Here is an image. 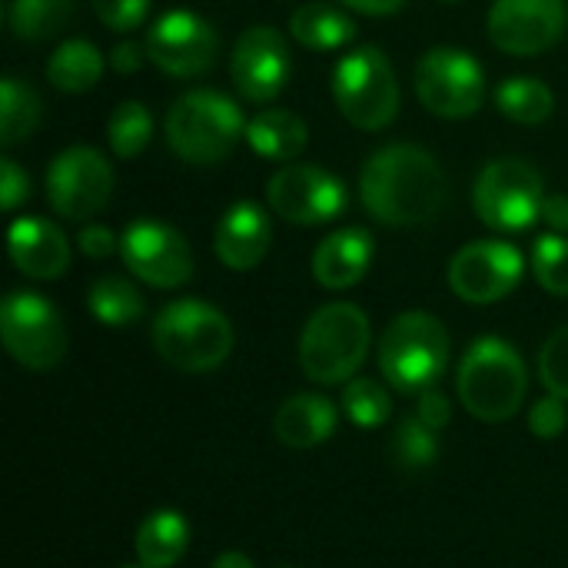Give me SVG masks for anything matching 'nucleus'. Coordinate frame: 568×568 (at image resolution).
<instances>
[{"label":"nucleus","mask_w":568,"mask_h":568,"mask_svg":"<svg viewBox=\"0 0 568 568\" xmlns=\"http://www.w3.org/2000/svg\"><path fill=\"white\" fill-rule=\"evenodd\" d=\"M446 173L439 160L413 143L376 150L359 173V196L373 220L386 226H419L446 206Z\"/></svg>","instance_id":"f257e3e1"},{"label":"nucleus","mask_w":568,"mask_h":568,"mask_svg":"<svg viewBox=\"0 0 568 568\" xmlns=\"http://www.w3.org/2000/svg\"><path fill=\"white\" fill-rule=\"evenodd\" d=\"M459 399L483 423H506L526 399V363L513 343L499 336L476 339L459 363Z\"/></svg>","instance_id":"f03ea898"},{"label":"nucleus","mask_w":568,"mask_h":568,"mask_svg":"<svg viewBox=\"0 0 568 568\" xmlns=\"http://www.w3.org/2000/svg\"><path fill=\"white\" fill-rule=\"evenodd\" d=\"M240 136H246L243 110L220 90H190L166 113V143L196 166L226 160Z\"/></svg>","instance_id":"7ed1b4c3"},{"label":"nucleus","mask_w":568,"mask_h":568,"mask_svg":"<svg viewBox=\"0 0 568 568\" xmlns=\"http://www.w3.org/2000/svg\"><path fill=\"white\" fill-rule=\"evenodd\" d=\"M153 349L163 363L183 373H210L233 349L230 320L200 300H176L153 320Z\"/></svg>","instance_id":"20e7f679"},{"label":"nucleus","mask_w":568,"mask_h":568,"mask_svg":"<svg viewBox=\"0 0 568 568\" xmlns=\"http://www.w3.org/2000/svg\"><path fill=\"white\" fill-rule=\"evenodd\" d=\"M369 353V320L353 303L320 306L300 336V366L306 379L336 386L353 379Z\"/></svg>","instance_id":"39448f33"},{"label":"nucleus","mask_w":568,"mask_h":568,"mask_svg":"<svg viewBox=\"0 0 568 568\" xmlns=\"http://www.w3.org/2000/svg\"><path fill=\"white\" fill-rule=\"evenodd\" d=\"M449 366V333L433 313L396 316L379 339V369L399 393H426Z\"/></svg>","instance_id":"423d86ee"},{"label":"nucleus","mask_w":568,"mask_h":568,"mask_svg":"<svg viewBox=\"0 0 568 568\" xmlns=\"http://www.w3.org/2000/svg\"><path fill=\"white\" fill-rule=\"evenodd\" d=\"M542 203H546L542 173L519 156L489 160L473 186L476 216L499 233L529 230L536 220H542Z\"/></svg>","instance_id":"0eeeda50"},{"label":"nucleus","mask_w":568,"mask_h":568,"mask_svg":"<svg viewBox=\"0 0 568 568\" xmlns=\"http://www.w3.org/2000/svg\"><path fill=\"white\" fill-rule=\"evenodd\" d=\"M333 97L356 130H383L399 113V80L379 47H359L336 63Z\"/></svg>","instance_id":"6e6552de"},{"label":"nucleus","mask_w":568,"mask_h":568,"mask_svg":"<svg viewBox=\"0 0 568 568\" xmlns=\"http://www.w3.org/2000/svg\"><path fill=\"white\" fill-rule=\"evenodd\" d=\"M416 97L443 120H466L483 106L486 73L473 53L459 47H433L416 63Z\"/></svg>","instance_id":"1a4fd4ad"},{"label":"nucleus","mask_w":568,"mask_h":568,"mask_svg":"<svg viewBox=\"0 0 568 568\" xmlns=\"http://www.w3.org/2000/svg\"><path fill=\"white\" fill-rule=\"evenodd\" d=\"M0 339L7 353L27 369H53L67 353V329L60 313L37 293L17 290L0 306Z\"/></svg>","instance_id":"9d476101"},{"label":"nucleus","mask_w":568,"mask_h":568,"mask_svg":"<svg viewBox=\"0 0 568 568\" xmlns=\"http://www.w3.org/2000/svg\"><path fill=\"white\" fill-rule=\"evenodd\" d=\"M113 193V166L93 146H67L47 166V203L63 220L97 216Z\"/></svg>","instance_id":"9b49d317"},{"label":"nucleus","mask_w":568,"mask_h":568,"mask_svg":"<svg viewBox=\"0 0 568 568\" xmlns=\"http://www.w3.org/2000/svg\"><path fill=\"white\" fill-rule=\"evenodd\" d=\"M266 196H270L273 213H280L286 223H300V226L329 223L349 203L343 180L333 176L329 170L310 166V163H286L283 170H276L266 186Z\"/></svg>","instance_id":"f8f14e48"},{"label":"nucleus","mask_w":568,"mask_h":568,"mask_svg":"<svg viewBox=\"0 0 568 568\" xmlns=\"http://www.w3.org/2000/svg\"><path fill=\"white\" fill-rule=\"evenodd\" d=\"M120 256L123 266L143 280L146 286L176 290L193 276V250L166 223L156 220H136L120 236Z\"/></svg>","instance_id":"ddd939ff"},{"label":"nucleus","mask_w":568,"mask_h":568,"mask_svg":"<svg viewBox=\"0 0 568 568\" xmlns=\"http://www.w3.org/2000/svg\"><path fill=\"white\" fill-rule=\"evenodd\" d=\"M523 253L506 240H479L463 246L449 263V286L459 300L486 306L506 300L523 280Z\"/></svg>","instance_id":"4468645a"},{"label":"nucleus","mask_w":568,"mask_h":568,"mask_svg":"<svg viewBox=\"0 0 568 568\" xmlns=\"http://www.w3.org/2000/svg\"><path fill=\"white\" fill-rule=\"evenodd\" d=\"M216 30L193 10L163 13L146 33V57L170 77H200L216 60Z\"/></svg>","instance_id":"2eb2a0df"},{"label":"nucleus","mask_w":568,"mask_h":568,"mask_svg":"<svg viewBox=\"0 0 568 568\" xmlns=\"http://www.w3.org/2000/svg\"><path fill=\"white\" fill-rule=\"evenodd\" d=\"M566 0H496L489 10V40L503 53L539 57L566 33Z\"/></svg>","instance_id":"dca6fc26"},{"label":"nucleus","mask_w":568,"mask_h":568,"mask_svg":"<svg viewBox=\"0 0 568 568\" xmlns=\"http://www.w3.org/2000/svg\"><path fill=\"white\" fill-rule=\"evenodd\" d=\"M293 60L286 37L273 27H250L240 33L230 60V77L250 103H270L283 93Z\"/></svg>","instance_id":"f3484780"},{"label":"nucleus","mask_w":568,"mask_h":568,"mask_svg":"<svg viewBox=\"0 0 568 568\" xmlns=\"http://www.w3.org/2000/svg\"><path fill=\"white\" fill-rule=\"evenodd\" d=\"M270 236L273 226L266 210L253 200H240L226 206V213L220 216L213 233V250L226 270L243 273L263 263V256L270 253Z\"/></svg>","instance_id":"a211bd4d"},{"label":"nucleus","mask_w":568,"mask_h":568,"mask_svg":"<svg viewBox=\"0 0 568 568\" xmlns=\"http://www.w3.org/2000/svg\"><path fill=\"white\" fill-rule=\"evenodd\" d=\"M10 260L30 280H57L70 266V243L60 226L40 216H20L7 236Z\"/></svg>","instance_id":"6ab92c4d"},{"label":"nucleus","mask_w":568,"mask_h":568,"mask_svg":"<svg viewBox=\"0 0 568 568\" xmlns=\"http://www.w3.org/2000/svg\"><path fill=\"white\" fill-rule=\"evenodd\" d=\"M373 253H376L373 236L363 226H343L316 246L313 276L326 290H349L366 276Z\"/></svg>","instance_id":"aec40b11"},{"label":"nucleus","mask_w":568,"mask_h":568,"mask_svg":"<svg viewBox=\"0 0 568 568\" xmlns=\"http://www.w3.org/2000/svg\"><path fill=\"white\" fill-rule=\"evenodd\" d=\"M276 439L290 449H313L326 443L336 429V406L326 396L303 393L280 406L273 419Z\"/></svg>","instance_id":"412c9836"},{"label":"nucleus","mask_w":568,"mask_h":568,"mask_svg":"<svg viewBox=\"0 0 568 568\" xmlns=\"http://www.w3.org/2000/svg\"><path fill=\"white\" fill-rule=\"evenodd\" d=\"M306 123L290 113V110H263L246 123V143L253 146V153H260L263 160H296L306 150Z\"/></svg>","instance_id":"4be33fe9"},{"label":"nucleus","mask_w":568,"mask_h":568,"mask_svg":"<svg viewBox=\"0 0 568 568\" xmlns=\"http://www.w3.org/2000/svg\"><path fill=\"white\" fill-rule=\"evenodd\" d=\"M190 546V526L180 513L173 509H160L150 513L140 529H136V556L140 566L146 568H170L183 559Z\"/></svg>","instance_id":"5701e85b"},{"label":"nucleus","mask_w":568,"mask_h":568,"mask_svg":"<svg viewBox=\"0 0 568 568\" xmlns=\"http://www.w3.org/2000/svg\"><path fill=\"white\" fill-rule=\"evenodd\" d=\"M290 33L306 50H336L356 37V23L329 3H303L290 17Z\"/></svg>","instance_id":"b1692460"},{"label":"nucleus","mask_w":568,"mask_h":568,"mask_svg":"<svg viewBox=\"0 0 568 568\" xmlns=\"http://www.w3.org/2000/svg\"><path fill=\"white\" fill-rule=\"evenodd\" d=\"M103 73V53L90 40H67L47 60V80L63 93L93 90Z\"/></svg>","instance_id":"393cba45"},{"label":"nucleus","mask_w":568,"mask_h":568,"mask_svg":"<svg viewBox=\"0 0 568 568\" xmlns=\"http://www.w3.org/2000/svg\"><path fill=\"white\" fill-rule=\"evenodd\" d=\"M496 106L503 110V116L516 120V123H542L552 116L556 110V93L549 83H542L539 77H513L506 83H499L496 90Z\"/></svg>","instance_id":"a878e982"},{"label":"nucleus","mask_w":568,"mask_h":568,"mask_svg":"<svg viewBox=\"0 0 568 568\" xmlns=\"http://www.w3.org/2000/svg\"><path fill=\"white\" fill-rule=\"evenodd\" d=\"M40 123V97L17 77L0 80V143L17 146L23 143Z\"/></svg>","instance_id":"bb28decb"},{"label":"nucleus","mask_w":568,"mask_h":568,"mask_svg":"<svg viewBox=\"0 0 568 568\" xmlns=\"http://www.w3.org/2000/svg\"><path fill=\"white\" fill-rule=\"evenodd\" d=\"M87 306L97 316V323H103V326H126V323L140 320V313H143V300H140L136 286L123 276H100L90 286Z\"/></svg>","instance_id":"cd10ccee"},{"label":"nucleus","mask_w":568,"mask_h":568,"mask_svg":"<svg viewBox=\"0 0 568 568\" xmlns=\"http://www.w3.org/2000/svg\"><path fill=\"white\" fill-rule=\"evenodd\" d=\"M10 27L20 40H47L73 17V0H10Z\"/></svg>","instance_id":"c85d7f7f"},{"label":"nucleus","mask_w":568,"mask_h":568,"mask_svg":"<svg viewBox=\"0 0 568 568\" xmlns=\"http://www.w3.org/2000/svg\"><path fill=\"white\" fill-rule=\"evenodd\" d=\"M150 136H153V116L140 100H123L120 106H113V113L106 120V140L120 160L140 156L150 143Z\"/></svg>","instance_id":"c756f323"},{"label":"nucleus","mask_w":568,"mask_h":568,"mask_svg":"<svg viewBox=\"0 0 568 568\" xmlns=\"http://www.w3.org/2000/svg\"><path fill=\"white\" fill-rule=\"evenodd\" d=\"M393 459L396 466L416 473V469H429L439 456V443H436V429L426 426L419 416H409L399 423L396 436H393Z\"/></svg>","instance_id":"7c9ffc66"},{"label":"nucleus","mask_w":568,"mask_h":568,"mask_svg":"<svg viewBox=\"0 0 568 568\" xmlns=\"http://www.w3.org/2000/svg\"><path fill=\"white\" fill-rule=\"evenodd\" d=\"M343 409H346V416H349L356 426L376 429V426H383V423L389 419L393 399H389V393H386L379 383H373V379H349V383H346V393H343Z\"/></svg>","instance_id":"2f4dec72"},{"label":"nucleus","mask_w":568,"mask_h":568,"mask_svg":"<svg viewBox=\"0 0 568 568\" xmlns=\"http://www.w3.org/2000/svg\"><path fill=\"white\" fill-rule=\"evenodd\" d=\"M532 273L539 286L552 296H568V240L562 233H546L532 246Z\"/></svg>","instance_id":"473e14b6"},{"label":"nucleus","mask_w":568,"mask_h":568,"mask_svg":"<svg viewBox=\"0 0 568 568\" xmlns=\"http://www.w3.org/2000/svg\"><path fill=\"white\" fill-rule=\"evenodd\" d=\"M539 376L552 396L568 399V326L556 329L546 339V346L539 353Z\"/></svg>","instance_id":"72a5a7b5"},{"label":"nucleus","mask_w":568,"mask_h":568,"mask_svg":"<svg viewBox=\"0 0 568 568\" xmlns=\"http://www.w3.org/2000/svg\"><path fill=\"white\" fill-rule=\"evenodd\" d=\"M90 3H93V13L100 17V23L116 33L136 30L150 10V0H90Z\"/></svg>","instance_id":"f704fd0d"},{"label":"nucleus","mask_w":568,"mask_h":568,"mask_svg":"<svg viewBox=\"0 0 568 568\" xmlns=\"http://www.w3.org/2000/svg\"><path fill=\"white\" fill-rule=\"evenodd\" d=\"M529 429L539 436V439H552L566 429V406L559 396H546L532 406L529 413Z\"/></svg>","instance_id":"c9c22d12"},{"label":"nucleus","mask_w":568,"mask_h":568,"mask_svg":"<svg viewBox=\"0 0 568 568\" xmlns=\"http://www.w3.org/2000/svg\"><path fill=\"white\" fill-rule=\"evenodd\" d=\"M27 196H30V176L10 156H3L0 160V203H3V210L13 213Z\"/></svg>","instance_id":"e433bc0d"},{"label":"nucleus","mask_w":568,"mask_h":568,"mask_svg":"<svg viewBox=\"0 0 568 568\" xmlns=\"http://www.w3.org/2000/svg\"><path fill=\"white\" fill-rule=\"evenodd\" d=\"M77 243H80V253H87L90 260H106L120 246V240L113 236V230L110 226H100V223L83 226L80 236H77Z\"/></svg>","instance_id":"4c0bfd02"},{"label":"nucleus","mask_w":568,"mask_h":568,"mask_svg":"<svg viewBox=\"0 0 568 568\" xmlns=\"http://www.w3.org/2000/svg\"><path fill=\"white\" fill-rule=\"evenodd\" d=\"M426 426H433L436 433L449 423V403L439 389H426L419 393V413H416Z\"/></svg>","instance_id":"58836bf2"},{"label":"nucleus","mask_w":568,"mask_h":568,"mask_svg":"<svg viewBox=\"0 0 568 568\" xmlns=\"http://www.w3.org/2000/svg\"><path fill=\"white\" fill-rule=\"evenodd\" d=\"M140 63H143V50H140V43H133V40H120V43L110 50V67H113L116 73H133V70H140Z\"/></svg>","instance_id":"ea45409f"},{"label":"nucleus","mask_w":568,"mask_h":568,"mask_svg":"<svg viewBox=\"0 0 568 568\" xmlns=\"http://www.w3.org/2000/svg\"><path fill=\"white\" fill-rule=\"evenodd\" d=\"M542 220L556 230V233H568V196L566 193H556V196H546L542 203Z\"/></svg>","instance_id":"a19ab883"},{"label":"nucleus","mask_w":568,"mask_h":568,"mask_svg":"<svg viewBox=\"0 0 568 568\" xmlns=\"http://www.w3.org/2000/svg\"><path fill=\"white\" fill-rule=\"evenodd\" d=\"M346 7L359 10V13H373V17H386L406 7V0H343Z\"/></svg>","instance_id":"79ce46f5"},{"label":"nucleus","mask_w":568,"mask_h":568,"mask_svg":"<svg viewBox=\"0 0 568 568\" xmlns=\"http://www.w3.org/2000/svg\"><path fill=\"white\" fill-rule=\"evenodd\" d=\"M213 568H253V562H250L243 552H223V556L213 562Z\"/></svg>","instance_id":"37998d69"},{"label":"nucleus","mask_w":568,"mask_h":568,"mask_svg":"<svg viewBox=\"0 0 568 568\" xmlns=\"http://www.w3.org/2000/svg\"><path fill=\"white\" fill-rule=\"evenodd\" d=\"M123 568H146V566H123Z\"/></svg>","instance_id":"c03bdc74"},{"label":"nucleus","mask_w":568,"mask_h":568,"mask_svg":"<svg viewBox=\"0 0 568 568\" xmlns=\"http://www.w3.org/2000/svg\"><path fill=\"white\" fill-rule=\"evenodd\" d=\"M446 3H456V0H446Z\"/></svg>","instance_id":"a18cd8bd"}]
</instances>
